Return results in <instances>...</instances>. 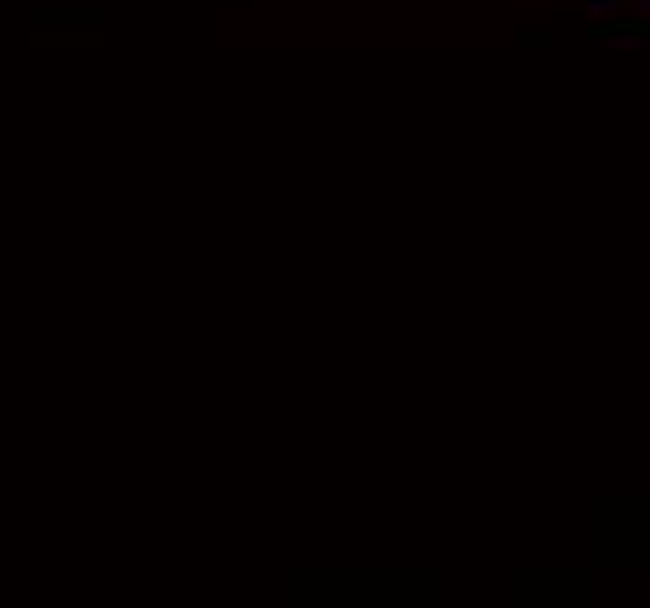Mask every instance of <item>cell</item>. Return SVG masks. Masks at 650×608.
Wrapping results in <instances>:
<instances>
[{"label":"cell","mask_w":650,"mask_h":608,"mask_svg":"<svg viewBox=\"0 0 650 608\" xmlns=\"http://www.w3.org/2000/svg\"><path fill=\"white\" fill-rule=\"evenodd\" d=\"M627 5H631V10H637V14H641V19H650V0H627Z\"/></svg>","instance_id":"obj_3"},{"label":"cell","mask_w":650,"mask_h":608,"mask_svg":"<svg viewBox=\"0 0 650 608\" xmlns=\"http://www.w3.org/2000/svg\"><path fill=\"white\" fill-rule=\"evenodd\" d=\"M623 5L627 0H585V14H590V19H613Z\"/></svg>","instance_id":"obj_2"},{"label":"cell","mask_w":650,"mask_h":608,"mask_svg":"<svg viewBox=\"0 0 650 608\" xmlns=\"http://www.w3.org/2000/svg\"><path fill=\"white\" fill-rule=\"evenodd\" d=\"M594 38L613 47V52H641V47H650V28L646 24H608V28H594Z\"/></svg>","instance_id":"obj_1"}]
</instances>
